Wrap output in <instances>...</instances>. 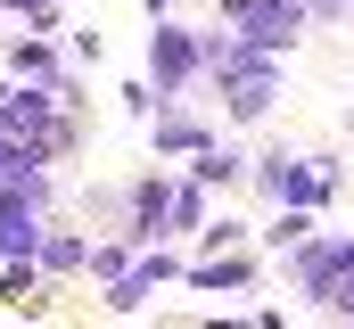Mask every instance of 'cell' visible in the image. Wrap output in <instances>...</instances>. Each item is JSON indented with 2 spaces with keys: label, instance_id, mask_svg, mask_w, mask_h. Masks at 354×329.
Instances as JSON below:
<instances>
[{
  "label": "cell",
  "instance_id": "obj_1",
  "mask_svg": "<svg viewBox=\"0 0 354 329\" xmlns=\"http://www.w3.org/2000/svg\"><path fill=\"white\" fill-rule=\"evenodd\" d=\"M288 272H297V288H305L322 313L354 321V239H305V247H288Z\"/></svg>",
  "mask_w": 354,
  "mask_h": 329
},
{
  "label": "cell",
  "instance_id": "obj_2",
  "mask_svg": "<svg viewBox=\"0 0 354 329\" xmlns=\"http://www.w3.org/2000/svg\"><path fill=\"white\" fill-rule=\"evenodd\" d=\"M223 25H231V33H248L256 50L280 58V50L313 25V0H223Z\"/></svg>",
  "mask_w": 354,
  "mask_h": 329
},
{
  "label": "cell",
  "instance_id": "obj_3",
  "mask_svg": "<svg viewBox=\"0 0 354 329\" xmlns=\"http://www.w3.org/2000/svg\"><path fill=\"white\" fill-rule=\"evenodd\" d=\"M256 181H264V198H272V206H322V198L338 189V173H330L322 157H288V149L256 164Z\"/></svg>",
  "mask_w": 354,
  "mask_h": 329
},
{
  "label": "cell",
  "instance_id": "obj_4",
  "mask_svg": "<svg viewBox=\"0 0 354 329\" xmlns=\"http://www.w3.org/2000/svg\"><path fill=\"white\" fill-rule=\"evenodd\" d=\"M149 75H157L165 99L189 91V82L206 75V33H189V25H165V17H157V33H149Z\"/></svg>",
  "mask_w": 354,
  "mask_h": 329
},
{
  "label": "cell",
  "instance_id": "obj_5",
  "mask_svg": "<svg viewBox=\"0 0 354 329\" xmlns=\"http://www.w3.org/2000/svg\"><path fill=\"white\" fill-rule=\"evenodd\" d=\"M165 280H174V255H165V247H140V255L107 280V313H140L149 288H165Z\"/></svg>",
  "mask_w": 354,
  "mask_h": 329
},
{
  "label": "cell",
  "instance_id": "obj_6",
  "mask_svg": "<svg viewBox=\"0 0 354 329\" xmlns=\"http://www.w3.org/2000/svg\"><path fill=\"white\" fill-rule=\"evenodd\" d=\"M214 132L198 124V115H157V157H198Z\"/></svg>",
  "mask_w": 354,
  "mask_h": 329
},
{
  "label": "cell",
  "instance_id": "obj_7",
  "mask_svg": "<svg viewBox=\"0 0 354 329\" xmlns=\"http://www.w3.org/2000/svg\"><path fill=\"white\" fill-rule=\"evenodd\" d=\"M198 223H206V181L189 173V181H174V206H165V239H174V231H198Z\"/></svg>",
  "mask_w": 354,
  "mask_h": 329
},
{
  "label": "cell",
  "instance_id": "obj_8",
  "mask_svg": "<svg viewBox=\"0 0 354 329\" xmlns=\"http://www.w3.org/2000/svg\"><path fill=\"white\" fill-rule=\"evenodd\" d=\"M189 173H198L206 189H231V181H239L248 164H239V149H223V140H206V149H198V164H189Z\"/></svg>",
  "mask_w": 354,
  "mask_h": 329
},
{
  "label": "cell",
  "instance_id": "obj_9",
  "mask_svg": "<svg viewBox=\"0 0 354 329\" xmlns=\"http://www.w3.org/2000/svg\"><path fill=\"white\" fill-rule=\"evenodd\" d=\"M41 272H91V239L50 231V239H41Z\"/></svg>",
  "mask_w": 354,
  "mask_h": 329
},
{
  "label": "cell",
  "instance_id": "obj_10",
  "mask_svg": "<svg viewBox=\"0 0 354 329\" xmlns=\"http://www.w3.org/2000/svg\"><path fill=\"white\" fill-rule=\"evenodd\" d=\"M189 280H198V288H248V255H206Z\"/></svg>",
  "mask_w": 354,
  "mask_h": 329
},
{
  "label": "cell",
  "instance_id": "obj_11",
  "mask_svg": "<svg viewBox=\"0 0 354 329\" xmlns=\"http://www.w3.org/2000/svg\"><path fill=\"white\" fill-rule=\"evenodd\" d=\"M264 239L280 247V255H288V247H305V239H313V206H280V223H272Z\"/></svg>",
  "mask_w": 354,
  "mask_h": 329
},
{
  "label": "cell",
  "instance_id": "obj_12",
  "mask_svg": "<svg viewBox=\"0 0 354 329\" xmlns=\"http://www.w3.org/2000/svg\"><path fill=\"white\" fill-rule=\"evenodd\" d=\"M157 8H165V0H149V17H157Z\"/></svg>",
  "mask_w": 354,
  "mask_h": 329
}]
</instances>
